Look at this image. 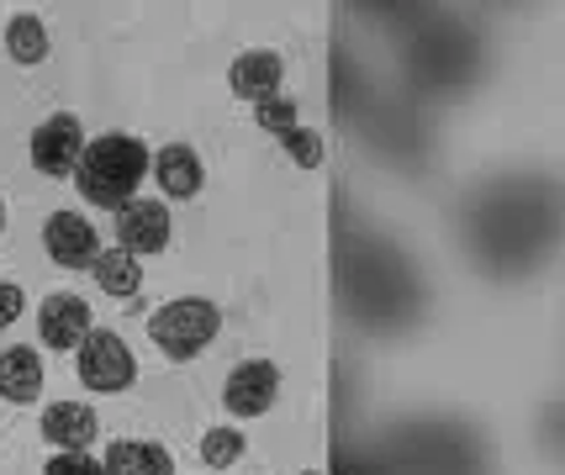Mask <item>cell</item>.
<instances>
[{
    "instance_id": "cell-1",
    "label": "cell",
    "mask_w": 565,
    "mask_h": 475,
    "mask_svg": "<svg viewBox=\"0 0 565 475\" xmlns=\"http://www.w3.org/2000/svg\"><path fill=\"white\" fill-rule=\"evenodd\" d=\"M148 175V149L143 138L132 132H106V138H90L79 164H74V185L90 206H111L122 212L127 201H138V185Z\"/></svg>"
},
{
    "instance_id": "cell-2",
    "label": "cell",
    "mask_w": 565,
    "mask_h": 475,
    "mask_svg": "<svg viewBox=\"0 0 565 475\" xmlns=\"http://www.w3.org/2000/svg\"><path fill=\"white\" fill-rule=\"evenodd\" d=\"M217 333H222V306L206 296H174L148 317L153 349H164L170 359H196Z\"/></svg>"
},
{
    "instance_id": "cell-3",
    "label": "cell",
    "mask_w": 565,
    "mask_h": 475,
    "mask_svg": "<svg viewBox=\"0 0 565 475\" xmlns=\"http://www.w3.org/2000/svg\"><path fill=\"white\" fill-rule=\"evenodd\" d=\"M74 370H79V380H85L90 391L117 397V391H127V386L138 380V359H132V349L122 344V333H111V327H90V333H85V344L74 349Z\"/></svg>"
},
{
    "instance_id": "cell-4",
    "label": "cell",
    "mask_w": 565,
    "mask_h": 475,
    "mask_svg": "<svg viewBox=\"0 0 565 475\" xmlns=\"http://www.w3.org/2000/svg\"><path fill=\"white\" fill-rule=\"evenodd\" d=\"M26 153H32V170H38V175L70 180L74 164H79V153H85V127H79V117H74V111H53L49 122H38Z\"/></svg>"
},
{
    "instance_id": "cell-5",
    "label": "cell",
    "mask_w": 565,
    "mask_h": 475,
    "mask_svg": "<svg viewBox=\"0 0 565 475\" xmlns=\"http://www.w3.org/2000/svg\"><path fill=\"white\" fill-rule=\"evenodd\" d=\"M254 122L265 127V132H270L275 143H280V149L291 153V159L301 164V170H322V159H328V149H322V138H318V132H312V127H307L301 117H296V106H291L286 96L259 100V106H254Z\"/></svg>"
},
{
    "instance_id": "cell-6",
    "label": "cell",
    "mask_w": 565,
    "mask_h": 475,
    "mask_svg": "<svg viewBox=\"0 0 565 475\" xmlns=\"http://www.w3.org/2000/svg\"><path fill=\"white\" fill-rule=\"evenodd\" d=\"M43 249L58 270H90L100 253V238H96V223H85L79 212H53L43 223Z\"/></svg>"
},
{
    "instance_id": "cell-7",
    "label": "cell",
    "mask_w": 565,
    "mask_h": 475,
    "mask_svg": "<svg viewBox=\"0 0 565 475\" xmlns=\"http://www.w3.org/2000/svg\"><path fill=\"white\" fill-rule=\"evenodd\" d=\"M275 397H280V365H270V359H248L222 386V401L233 418H265Z\"/></svg>"
},
{
    "instance_id": "cell-8",
    "label": "cell",
    "mask_w": 565,
    "mask_h": 475,
    "mask_svg": "<svg viewBox=\"0 0 565 475\" xmlns=\"http://www.w3.org/2000/svg\"><path fill=\"white\" fill-rule=\"evenodd\" d=\"M117 249H127L132 259L170 249V206L164 201H127L117 212Z\"/></svg>"
},
{
    "instance_id": "cell-9",
    "label": "cell",
    "mask_w": 565,
    "mask_h": 475,
    "mask_svg": "<svg viewBox=\"0 0 565 475\" xmlns=\"http://www.w3.org/2000/svg\"><path fill=\"white\" fill-rule=\"evenodd\" d=\"M38 333H43L49 349H79L85 333H90V306H85V296L53 291V296L38 306Z\"/></svg>"
},
{
    "instance_id": "cell-10",
    "label": "cell",
    "mask_w": 565,
    "mask_h": 475,
    "mask_svg": "<svg viewBox=\"0 0 565 475\" xmlns=\"http://www.w3.org/2000/svg\"><path fill=\"white\" fill-rule=\"evenodd\" d=\"M280 79H286V58L270 48H248L233 58V69H227V85H233V96L248 100V106H259V100L280 96Z\"/></svg>"
},
{
    "instance_id": "cell-11",
    "label": "cell",
    "mask_w": 565,
    "mask_h": 475,
    "mask_svg": "<svg viewBox=\"0 0 565 475\" xmlns=\"http://www.w3.org/2000/svg\"><path fill=\"white\" fill-rule=\"evenodd\" d=\"M43 439L58 454H85L100 439V423L85 401H53L49 412H43Z\"/></svg>"
},
{
    "instance_id": "cell-12",
    "label": "cell",
    "mask_w": 565,
    "mask_h": 475,
    "mask_svg": "<svg viewBox=\"0 0 565 475\" xmlns=\"http://www.w3.org/2000/svg\"><path fill=\"white\" fill-rule=\"evenodd\" d=\"M148 170H153L159 191H164L170 201L201 196V180H206V170H201V153L191 149V143H170V149H159L153 159H148Z\"/></svg>"
},
{
    "instance_id": "cell-13",
    "label": "cell",
    "mask_w": 565,
    "mask_h": 475,
    "mask_svg": "<svg viewBox=\"0 0 565 475\" xmlns=\"http://www.w3.org/2000/svg\"><path fill=\"white\" fill-rule=\"evenodd\" d=\"M0 397L11 407L43 397V354L17 344V349H0Z\"/></svg>"
},
{
    "instance_id": "cell-14",
    "label": "cell",
    "mask_w": 565,
    "mask_h": 475,
    "mask_svg": "<svg viewBox=\"0 0 565 475\" xmlns=\"http://www.w3.org/2000/svg\"><path fill=\"white\" fill-rule=\"evenodd\" d=\"M106 475H174V454L153 439H117L106 460H100Z\"/></svg>"
},
{
    "instance_id": "cell-15",
    "label": "cell",
    "mask_w": 565,
    "mask_h": 475,
    "mask_svg": "<svg viewBox=\"0 0 565 475\" xmlns=\"http://www.w3.org/2000/svg\"><path fill=\"white\" fill-rule=\"evenodd\" d=\"M90 270H96V285L106 296H138L143 291V265L127 249H100Z\"/></svg>"
},
{
    "instance_id": "cell-16",
    "label": "cell",
    "mask_w": 565,
    "mask_h": 475,
    "mask_svg": "<svg viewBox=\"0 0 565 475\" xmlns=\"http://www.w3.org/2000/svg\"><path fill=\"white\" fill-rule=\"evenodd\" d=\"M6 53H11L17 64H26V69L43 64V58L53 53L49 26L38 22V17H11V22H6Z\"/></svg>"
},
{
    "instance_id": "cell-17",
    "label": "cell",
    "mask_w": 565,
    "mask_h": 475,
    "mask_svg": "<svg viewBox=\"0 0 565 475\" xmlns=\"http://www.w3.org/2000/svg\"><path fill=\"white\" fill-rule=\"evenodd\" d=\"M201 460H206L212 471L238 465V460H244V433H238V428H206V433H201Z\"/></svg>"
},
{
    "instance_id": "cell-18",
    "label": "cell",
    "mask_w": 565,
    "mask_h": 475,
    "mask_svg": "<svg viewBox=\"0 0 565 475\" xmlns=\"http://www.w3.org/2000/svg\"><path fill=\"white\" fill-rule=\"evenodd\" d=\"M43 475H106V471H100V460H90V454H53Z\"/></svg>"
},
{
    "instance_id": "cell-19",
    "label": "cell",
    "mask_w": 565,
    "mask_h": 475,
    "mask_svg": "<svg viewBox=\"0 0 565 475\" xmlns=\"http://www.w3.org/2000/svg\"><path fill=\"white\" fill-rule=\"evenodd\" d=\"M22 312H26L22 285H17V280H0V327H11Z\"/></svg>"
},
{
    "instance_id": "cell-20",
    "label": "cell",
    "mask_w": 565,
    "mask_h": 475,
    "mask_svg": "<svg viewBox=\"0 0 565 475\" xmlns=\"http://www.w3.org/2000/svg\"><path fill=\"white\" fill-rule=\"evenodd\" d=\"M0 227H6V201H0Z\"/></svg>"
},
{
    "instance_id": "cell-21",
    "label": "cell",
    "mask_w": 565,
    "mask_h": 475,
    "mask_svg": "<svg viewBox=\"0 0 565 475\" xmlns=\"http://www.w3.org/2000/svg\"><path fill=\"white\" fill-rule=\"evenodd\" d=\"M301 475H322V471H301Z\"/></svg>"
}]
</instances>
